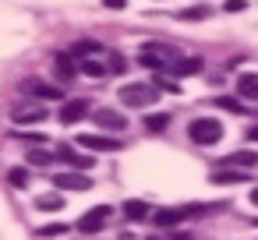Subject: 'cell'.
<instances>
[{"label":"cell","mask_w":258,"mask_h":240,"mask_svg":"<svg viewBox=\"0 0 258 240\" xmlns=\"http://www.w3.org/2000/svg\"><path fill=\"white\" fill-rule=\"evenodd\" d=\"M138 64H142L145 71H166V67L177 64V50L166 46V43H142V50H138Z\"/></svg>","instance_id":"1"},{"label":"cell","mask_w":258,"mask_h":240,"mask_svg":"<svg viewBox=\"0 0 258 240\" xmlns=\"http://www.w3.org/2000/svg\"><path fill=\"white\" fill-rule=\"evenodd\" d=\"M156 96H159L156 85H149V82H127L117 99H120L127 110H149V106L156 103Z\"/></svg>","instance_id":"2"},{"label":"cell","mask_w":258,"mask_h":240,"mask_svg":"<svg viewBox=\"0 0 258 240\" xmlns=\"http://www.w3.org/2000/svg\"><path fill=\"white\" fill-rule=\"evenodd\" d=\"M187 134H191V141L195 145H219L223 141V124L216 120V117H195L191 124H187Z\"/></svg>","instance_id":"3"},{"label":"cell","mask_w":258,"mask_h":240,"mask_svg":"<svg viewBox=\"0 0 258 240\" xmlns=\"http://www.w3.org/2000/svg\"><path fill=\"white\" fill-rule=\"evenodd\" d=\"M110 219H113V208H110V205H96V208H89V212L78 219V229H82V233H99V229L110 226Z\"/></svg>","instance_id":"4"},{"label":"cell","mask_w":258,"mask_h":240,"mask_svg":"<svg viewBox=\"0 0 258 240\" xmlns=\"http://www.w3.org/2000/svg\"><path fill=\"white\" fill-rule=\"evenodd\" d=\"M92 124L103 127V131H110V134H120L127 127V117L120 110H113V106H103V110H92Z\"/></svg>","instance_id":"5"},{"label":"cell","mask_w":258,"mask_h":240,"mask_svg":"<svg viewBox=\"0 0 258 240\" xmlns=\"http://www.w3.org/2000/svg\"><path fill=\"white\" fill-rule=\"evenodd\" d=\"M78 145L89 148V152H117L120 148V138L99 134V131H85V134H78Z\"/></svg>","instance_id":"6"},{"label":"cell","mask_w":258,"mask_h":240,"mask_svg":"<svg viewBox=\"0 0 258 240\" xmlns=\"http://www.w3.org/2000/svg\"><path fill=\"white\" fill-rule=\"evenodd\" d=\"M57 159H60L68 170H78V173H89V170L96 166V155H82V152L71 148V145H60V148H57Z\"/></svg>","instance_id":"7"},{"label":"cell","mask_w":258,"mask_h":240,"mask_svg":"<svg viewBox=\"0 0 258 240\" xmlns=\"http://www.w3.org/2000/svg\"><path fill=\"white\" fill-rule=\"evenodd\" d=\"M89 113H92L89 99H64V103H60V110H57L60 124H78V120H85Z\"/></svg>","instance_id":"8"},{"label":"cell","mask_w":258,"mask_h":240,"mask_svg":"<svg viewBox=\"0 0 258 240\" xmlns=\"http://www.w3.org/2000/svg\"><path fill=\"white\" fill-rule=\"evenodd\" d=\"M43 117H46V106L43 103H32L29 99V103H15L11 106V120L15 124H39Z\"/></svg>","instance_id":"9"},{"label":"cell","mask_w":258,"mask_h":240,"mask_svg":"<svg viewBox=\"0 0 258 240\" xmlns=\"http://www.w3.org/2000/svg\"><path fill=\"white\" fill-rule=\"evenodd\" d=\"M53 184H57V191H89L92 187V177L89 173H78V170H64V173L53 177Z\"/></svg>","instance_id":"10"},{"label":"cell","mask_w":258,"mask_h":240,"mask_svg":"<svg viewBox=\"0 0 258 240\" xmlns=\"http://www.w3.org/2000/svg\"><path fill=\"white\" fill-rule=\"evenodd\" d=\"M120 212H124L127 222H145V219H152V205L142 201V198H127V201L120 205Z\"/></svg>","instance_id":"11"},{"label":"cell","mask_w":258,"mask_h":240,"mask_svg":"<svg viewBox=\"0 0 258 240\" xmlns=\"http://www.w3.org/2000/svg\"><path fill=\"white\" fill-rule=\"evenodd\" d=\"M53 74H57V82H60V85L75 82V74H78L75 57H71V53H57V57H53Z\"/></svg>","instance_id":"12"},{"label":"cell","mask_w":258,"mask_h":240,"mask_svg":"<svg viewBox=\"0 0 258 240\" xmlns=\"http://www.w3.org/2000/svg\"><path fill=\"white\" fill-rule=\"evenodd\" d=\"M212 184H223V187L247 184V170H230V166H219V170H212Z\"/></svg>","instance_id":"13"},{"label":"cell","mask_w":258,"mask_h":240,"mask_svg":"<svg viewBox=\"0 0 258 240\" xmlns=\"http://www.w3.org/2000/svg\"><path fill=\"white\" fill-rule=\"evenodd\" d=\"M25 92H32L36 99H60V103H64V92L53 89V85H46V82H39V78H29V82H25Z\"/></svg>","instance_id":"14"},{"label":"cell","mask_w":258,"mask_h":240,"mask_svg":"<svg viewBox=\"0 0 258 240\" xmlns=\"http://www.w3.org/2000/svg\"><path fill=\"white\" fill-rule=\"evenodd\" d=\"M223 166H230V170H251V166H258V155L247 152V148H240V152H230L223 159Z\"/></svg>","instance_id":"15"},{"label":"cell","mask_w":258,"mask_h":240,"mask_svg":"<svg viewBox=\"0 0 258 240\" xmlns=\"http://www.w3.org/2000/svg\"><path fill=\"white\" fill-rule=\"evenodd\" d=\"M237 96L240 99H258V71H244L237 78Z\"/></svg>","instance_id":"16"},{"label":"cell","mask_w":258,"mask_h":240,"mask_svg":"<svg viewBox=\"0 0 258 240\" xmlns=\"http://www.w3.org/2000/svg\"><path fill=\"white\" fill-rule=\"evenodd\" d=\"M184 219H187L184 208H159V212H152V222L156 226H180Z\"/></svg>","instance_id":"17"},{"label":"cell","mask_w":258,"mask_h":240,"mask_svg":"<svg viewBox=\"0 0 258 240\" xmlns=\"http://www.w3.org/2000/svg\"><path fill=\"white\" fill-rule=\"evenodd\" d=\"M68 53H71L75 60H89V57H99V53H103V46H99L96 39H82V43H75Z\"/></svg>","instance_id":"18"},{"label":"cell","mask_w":258,"mask_h":240,"mask_svg":"<svg viewBox=\"0 0 258 240\" xmlns=\"http://www.w3.org/2000/svg\"><path fill=\"white\" fill-rule=\"evenodd\" d=\"M170 113H145V120H142V127L145 131H152V134H159V131H166L170 127Z\"/></svg>","instance_id":"19"},{"label":"cell","mask_w":258,"mask_h":240,"mask_svg":"<svg viewBox=\"0 0 258 240\" xmlns=\"http://www.w3.org/2000/svg\"><path fill=\"white\" fill-rule=\"evenodd\" d=\"M36 205H39L43 212H60V208H64V191H50V194H39V198H36Z\"/></svg>","instance_id":"20"},{"label":"cell","mask_w":258,"mask_h":240,"mask_svg":"<svg viewBox=\"0 0 258 240\" xmlns=\"http://www.w3.org/2000/svg\"><path fill=\"white\" fill-rule=\"evenodd\" d=\"M198 71H202V60L198 57H187V60H177L173 64V74L177 78H187V74H198Z\"/></svg>","instance_id":"21"},{"label":"cell","mask_w":258,"mask_h":240,"mask_svg":"<svg viewBox=\"0 0 258 240\" xmlns=\"http://www.w3.org/2000/svg\"><path fill=\"white\" fill-rule=\"evenodd\" d=\"M78 71H82V74H89V78H106V71H110V67H103L96 57H89V60H82V64H78Z\"/></svg>","instance_id":"22"},{"label":"cell","mask_w":258,"mask_h":240,"mask_svg":"<svg viewBox=\"0 0 258 240\" xmlns=\"http://www.w3.org/2000/svg\"><path fill=\"white\" fill-rule=\"evenodd\" d=\"M159 92H173V96H180V82L177 78H166L163 71H156V82H152Z\"/></svg>","instance_id":"23"},{"label":"cell","mask_w":258,"mask_h":240,"mask_svg":"<svg viewBox=\"0 0 258 240\" xmlns=\"http://www.w3.org/2000/svg\"><path fill=\"white\" fill-rule=\"evenodd\" d=\"M209 15H212V11H209L205 4H195V8H187V11H180L177 18H180V22H202V18H209Z\"/></svg>","instance_id":"24"},{"label":"cell","mask_w":258,"mask_h":240,"mask_svg":"<svg viewBox=\"0 0 258 240\" xmlns=\"http://www.w3.org/2000/svg\"><path fill=\"white\" fill-rule=\"evenodd\" d=\"M29 180H32V177H29V170H25V166H15V170L8 173V184H11V187H18V191H22V187H29Z\"/></svg>","instance_id":"25"},{"label":"cell","mask_w":258,"mask_h":240,"mask_svg":"<svg viewBox=\"0 0 258 240\" xmlns=\"http://www.w3.org/2000/svg\"><path fill=\"white\" fill-rule=\"evenodd\" d=\"M64 233H68V222H46V226L36 229L39 240H46V236H64Z\"/></svg>","instance_id":"26"},{"label":"cell","mask_w":258,"mask_h":240,"mask_svg":"<svg viewBox=\"0 0 258 240\" xmlns=\"http://www.w3.org/2000/svg\"><path fill=\"white\" fill-rule=\"evenodd\" d=\"M25 159H29V166H50V163H53L57 155H50V152H43V148H36V152H29Z\"/></svg>","instance_id":"27"},{"label":"cell","mask_w":258,"mask_h":240,"mask_svg":"<svg viewBox=\"0 0 258 240\" xmlns=\"http://www.w3.org/2000/svg\"><path fill=\"white\" fill-rule=\"evenodd\" d=\"M216 106H219V110H226V113H244V103H237V99H230V96H219V99H216Z\"/></svg>","instance_id":"28"},{"label":"cell","mask_w":258,"mask_h":240,"mask_svg":"<svg viewBox=\"0 0 258 240\" xmlns=\"http://www.w3.org/2000/svg\"><path fill=\"white\" fill-rule=\"evenodd\" d=\"M244 8H247V0H223V11H226V15H230V11L237 15V11H244Z\"/></svg>","instance_id":"29"},{"label":"cell","mask_w":258,"mask_h":240,"mask_svg":"<svg viewBox=\"0 0 258 240\" xmlns=\"http://www.w3.org/2000/svg\"><path fill=\"white\" fill-rule=\"evenodd\" d=\"M124 67H127V64H124V57H120V53H113V57H110V71H113V74H124Z\"/></svg>","instance_id":"30"},{"label":"cell","mask_w":258,"mask_h":240,"mask_svg":"<svg viewBox=\"0 0 258 240\" xmlns=\"http://www.w3.org/2000/svg\"><path fill=\"white\" fill-rule=\"evenodd\" d=\"M15 134H18L22 141H36V145H43V141H46V138H43V134H36V131H32V134H29V131H15Z\"/></svg>","instance_id":"31"},{"label":"cell","mask_w":258,"mask_h":240,"mask_svg":"<svg viewBox=\"0 0 258 240\" xmlns=\"http://www.w3.org/2000/svg\"><path fill=\"white\" fill-rule=\"evenodd\" d=\"M103 8H110V11H124V8H127V0H103Z\"/></svg>","instance_id":"32"},{"label":"cell","mask_w":258,"mask_h":240,"mask_svg":"<svg viewBox=\"0 0 258 240\" xmlns=\"http://www.w3.org/2000/svg\"><path fill=\"white\" fill-rule=\"evenodd\" d=\"M247 141H258V124H254V127H247Z\"/></svg>","instance_id":"33"},{"label":"cell","mask_w":258,"mask_h":240,"mask_svg":"<svg viewBox=\"0 0 258 240\" xmlns=\"http://www.w3.org/2000/svg\"><path fill=\"white\" fill-rule=\"evenodd\" d=\"M173 240H195L191 233H173Z\"/></svg>","instance_id":"34"},{"label":"cell","mask_w":258,"mask_h":240,"mask_svg":"<svg viewBox=\"0 0 258 240\" xmlns=\"http://www.w3.org/2000/svg\"><path fill=\"white\" fill-rule=\"evenodd\" d=\"M251 201H254V205H258V187H254V191H251Z\"/></svg>","instance_id":"35"},{"label":"cell","mask_w":258,"mask_h":240,"mask_svg":"<svg viewBox=\"0 0 258 240\" xmlns=\"http://www.w3.org/2000/svg\"><path fill=\"white\" fill-rule=\"evenodd\" d=\"M145 240H159V236H145Z\"/></svg>","instance_id":"36"},{"label":"cell","mask_w":258,"mask_h":240,"mask_svg":"<svg viewBox=\"0 0 258 240\" xmlns=\"http://www.w3.org/2000/svg\"><path fill=\"white\" fill-rule=\"evenodd\" d=\"M254 226H258V219H254Z\"/></svg>","instance_id":"37"}]
</instances>
